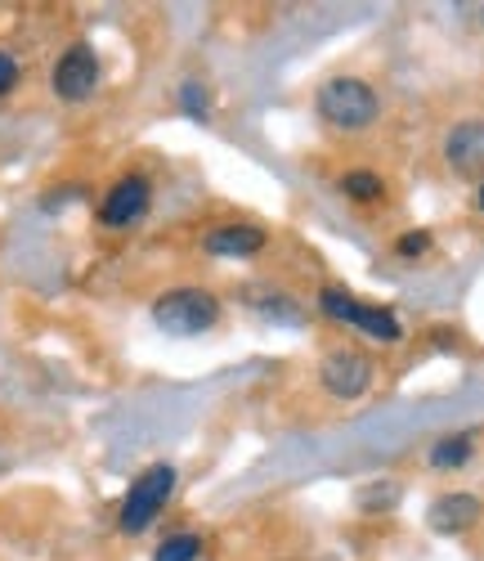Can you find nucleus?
<instances>
[{
  "mask_svg": "<svg viewBox=\"0 0 484 561\" xmlns=\"http://www.w3.org/2000/svg\"><path fill=\"white\" fill-rule=\"evenodd\" d=\"M100 77H104L100 72V55H94L85 41H77L59 55V64L50 72V90L64 104H85L94 90H100Z\"/></svg>",
  "mask_w": 484,
  "mask_h": 561,
  "instance_id": "6",
  "label": "nucleus"
},
{
  "mask_svg": "<svg viewBox=\"0 0 484 561\" xmlns=\"http://www.w3.org/2000/svg\"><path fill=\"white\" fill-rule=\"evenodd\" d=\"M319 310H323L327 319H336V323H350V329H359V333L372 337V342H385V346L404 342V323L395 319V310L368 306V301H359V297L346 293V288H323V293H319Z\"/></svg>",
  "mask_w": 484,
  "mask_h": 561,
  "instance_id": "4",
  "label": "nucleus"
},
{
  "mask_svg": "<svg viewBox=\"0 0 484 561\" xmlns=\"http://www.w3.org/2000/svg\"><path fill=\"white\" fill-rule=\"evenodd\" d=\"M247 306H256V310H261V314H269V319H283V323H297V319H301L297 301L287 297V293H278V288H274V293L265 288L261 297H247Z\"/></svg>",
  "mask_w": 484,
  "mask_h": 561,
  "instance_id": "14",
  "label": "nucleus"
},
{
  "mask_svg": "<svg viewBox=\"0 0 484 561\" xmlns=\"http://www.w3.org/2000/svg\"><path fill=\"white\" fill-rule=\"evenodd\" d=\"M180 108L193 117V122H207L211 117V90L203 81H184L180 85Z\"/></svg>",
  "mask_w": 484,
  "mask_h": 561,
  "instance_id": "15",
  "label": "nucleus"
},
{
  "mask_svg": "<svg viewBox=\"0 0 484 561\" xmlns=\"http://www.w3.org/2000/svg\"><path fill=\"white\" fill-rule=\"evenodd\" d=\"M475 203H480V211H484V184H480V194H475Z\"/></svg>",
  "mask_w": 484,
  "mask_h": 561,
  "instance_id": "19",
  "label": "nucleus"
},
{
  "mask_svg": "<svg viewBox=\"0 0 484 561\" xmlns=\"http://www.w3.org/2000/svg\"><path fill=\"white\" fill-rule=\"evenodd\" d=\"M484 517V503L475 499V494H462V490H453V494H440L430 503V512H426V526L435 530V535H466L475 522Z\"/></svg>",
  "mask_w": 484,
  "mask_h": 561,
  "instance_id": "8",
  "label": "nucleus"
},
{
  "mask_svg": "<svg viewBox=\"0 0 484 561\" xmlns=\"http://www.w3.org/2000/svg\"><path fill=\"white\" fill-rule=\"evenodd\" d=\"M372 503H381V507L400 503V485H372V490H364V494H359V507L372 512Z\"/></svg>",
  "mask_w": 484,
  "mask_h": 561,
  "instance_id": "17",
  "label": "nucleus"
},
{
  "mask_svg": "<svg viewBox=\"0 0 484 561\" xmlns=\"http://www.w3.org/2000/svg\"><path fill=\"white\" fill-rule=\"evenodd\" d=\"M153 323L166 337H203L220 323V297L207 288H171L153 301Z\"/></svg>",
  "mask_w": 484,
  "mask_h": 561,
  "instance_id": "2",
  "label": "nucleus"
},
{
  "mask_svg": "<svg viewBox=\"0 0 484 561\" xmlns=\"http://www.w3.org/2000/svg\"><path fill=\"white\" fill-rule=\"evenodd\" d=\"M19 59L14 55H5V50H0V95H10V90L19 85Z\"/></svg>",
  "mask_w": 484,
  "mask_h": 561,
  "instance_id": "18",
  "label": "nucleus"
},
{
  "mask_svg": "<svg viewBox=\"0 0 484 561\" xmlns=\"http://www.w3.org/2000/svg\"><path fill=\"white\" fill-rule=\"evenodd\" d=\"M471 449H475V436L471 432H458V436H445V440H435L430 445V467H462L466 458H471Z\"/></svg>",
  "mask_w": 484,
  "mask_h": 561,
  "instance_id": "11",
  "label": "nucleus"
},
{
  "mask_svg": "<svg viewBox=\"0 0 484 561\" xmlns=\"http://www.w3.org/2000/svg\"><path fill=\"white\" fill-rule=\"evenodd\" d=\"M175 467L171 462H153V467H143V472L130 481V490H126V499H122V512H117V526H122V535H143L149 530L162 512H166V503H171V494H175Z\"/></svg>",
  "mask_w": 484,
  "mask_h": 561,
  "instance_id": "3",
  "label": "nucleus"
},
{
  "mask_svg": "<svg viewBox=\"0 0 484 561\" xmlns=\"http://www.w3.org/2000/svg\"><path fill=\"white\" fill-rule=\"evenodd\" d=\"M319 382H323V391L332 400L350 404V400H359L372 387V359L364 351H355V346H336L319 364Z\"/></svg>",
  "mask_w": 484,
  "mask_h": 561,
  "instance_id": "5",
  "label": "nucleus"
},
{
  "mask_svg": "<svg viewBox=\"0 0 484 561\" xmlns=\"http://www.w3.org/2000/svg\"><path fill=\"white\" fill-rule=\"evenodd\" d=\"M314 108H319L323 126L346 130V135H359V130H368L381 117V100H377V90L364 77H332V81H323L319 95H314Z\"/></svg>",
  "mask_w": 484,
  "mask_h": 561,
  "instance_id": "1",
  "label": "nucleus"
},
{
  "mask_svg": "<svg viewBox=\"0 0 484 561\" xmlns=\"http://www.w3.org/2000/svg\"><path fill=\"white\" fill-rule=\"evenodd\" d=\"M198 557H203V539L188 535V530L166 535V539L158 543V552H153V561H198Z\"/></svg>",
  "mask_w": 484,
  "mask_h": 561,
  "instance_id": "12",
  "label": "nucleus"
},
{
  "mask_svg": "<svg viewBox=\"0 0 484 561\" xmlns=\"http://www.w3.org/2000/svg\"><path fill=\"white\" fill-rule=\"evenodd\" d=\"M445 162H449L458 175L484 171V122H480V117H466V122H458V126L445 135Z\"/></svg>",
  "mask_w": 484,
  "mask_h": 561,
  "instance_id": "10",
  "label": "nucleus"
},
{
  "mask_svg": "<svg viewBox=\"0 0 484 561\" xmlns=\"http://www.w3.org/2000/svg\"><path fill=\"white\" fill-rule=\"evenodd\" d=\"M149 207H153V184L143 175H122L108 190V198L100 203V225L104 229H130L149 216Z\"/></svg>",
  "mask_w": 484,
  "mask_h": 561,
  "instance_id": "7",
  "label": "nucleus"
},
{
  "mask_svg": "<svg viewBox=\"0 0 484 561\" xmlns=\"http://www.w3.org/2000/svg\"><path fill=\"white\" fill-rule=\"evenodd\" d=\"M342 194L355 198V203H372V198L385 194V184H381V175H372V171H346V175H342Z\"/></svg>",
  "mask_w": 484,
  "mask_h": 561,
  "instance_id": "13",
  "label": "nucleus"
},
{
  "mask_svg": "<svg viewBox=\"0 0 484 561\" xmlns=\"http://www.w3.org/2000/svg\"><path fill=\"white\" fill-rule=\"evenodd\" d=\"M265 243H269L265 229H256V225H216L207 239H203V252L216 256V261H247Z\"/></svg>",
  "mask_w": 484,
  "mask_h": 561,
  "instance_id": "9",
  "label": "nucleus"
},
{
  "mask_svg": "<svg viewBox=\"0 0 484 561\" xmlns=\"http://www.w3.org/2000/svg\"><path fill=\"white\" fill-rule=\"evenodd\" d=\"M395 252H400L404 261H417V256H426V252H430V233H426V229H413V233H404V239L395 243Z\"/></svg>",
  "mask_w": 484,
  "mask_h": 561,
  "instance_id": "16",
  "label": "nucleus"
}]
</instances>
